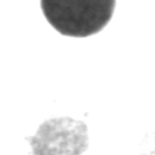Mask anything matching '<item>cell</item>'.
<instances>
[{
	"mask_svg": "<svg viewBox=\"0 0 155 155\" xmlns=\"http://www.w3.org/2000/svg\"><path fill=\"white\" fill-rule=\"evenodd\" d=\"M48 23L65 36L85 38L100 32L112 18L114 0H43Z\"/></svg>",
	"mask_w": 155,
	"mask_h": 155,
	"instance_id": "1",
	"label": "cell"
}]
</instances>
